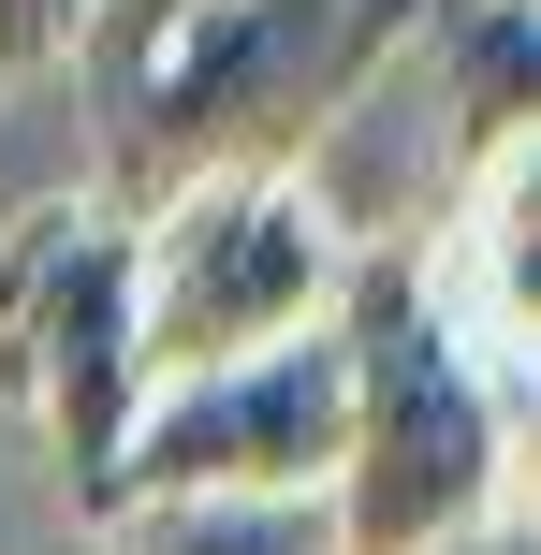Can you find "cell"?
Returning <instances> with one entry per match:
<instances>
[{"label": "cell", "mask_w": 541, "mask_h": 555, "mask_svg": "<svg viewBox=\"0 0 541 555\" xmlns=\"http://www.w3.org/2000/svg\"><path fill=\"white\" fill-rule=\"evenodd\" d=\"M337 555H454L513 512V380L454 322L410 234H351L337 263Z\"/></svg>", "instance_id": "obj_1"}, {"label": "cell", "mask_w": 541, "mask_h": 555, "mask_svg": "<svg viewBox=\"0 0 541 555\" xmlns=\"http://www.w3.org/2000/svg\"><path fill=\"white\" fill-rule=\"evenodd\" d=\"M425 0H191L132 74L103 88V191L162 205L191 176H308L381 74L410 59Z\"/></svg>", "instance_id": "obj_2"}, {"label": "cell", "mask_w": 541, "mask_h": 555, "mask_svg": "<svg viewBox=\"0 0 541 555\" xmlns=\"http://www.w3.org/2000/svg\"><path fill=\"white\" fill-rule=\"evenodd\" d=\"M0 395L44 424L74 527H103V468L146 410V336H132V205H15L0 220Z\"/></svg>", "instance_id": "obj_3"}, {"label": "cell", "mask_w": 541, "mask_h": 555, "mask_svg": "<svg viewBox=\"0 0 541 555\" xmlns=\"http://www.w3.org/2000/svg\"><path fill=\"white\" fill-rule=\"evenodd\" d=\"M351 220L308 191V176H191V191L132 205V336L146 380L176 365H234L263 336H308L337 307Z\"/></svg>", "instance_id": "obj_4"}, {"label": "cell", "mask_w": 541, "mask_h": 555, "mask_svg": "<svg viewBox=\"0 0 541 555\" xmlns=\"http://www.w3.org/2000/svg\"><path fill=\"white\" fill-rule=\"evenodd\" d=\"M322 468H337V322L146 380L132 439L103 468V512H132V498H263V482L322 498Z\"/></svg>", "instance_id": "obj_5"}, {"label": "cell", "mask_w": 541, "mask_h": 555, "mask_svg": "<svg viewBox=\"0 0 541 555\" xmlns=\"http://www.w3.org/2000/svg\"><path fill=\"white\" fill-rule=\"evenodd\" d=\"M439 293L454 322L484 336V365L513 380V410H541V132L527 146H484L454 176V220H439Z\"/></svg>", "instance_id": "obj_6"}, {"label": "cell", "mask_w": 541, "mask_h": 555, "mask_svg": "<svg viewBox=\"0 0 541 555\" xmlns=\"http://www.w3.org/2000/svg\"><path fill=\"white\" fill-rule=\"evenodd\" d=\"M410 59H425V103H439L454 176L484 162V146L541 132V0H425V15H410Z\"/></svg>", "instance_id": "obj_7"}, {"label": "cell", "mask_w": 541, "mask_h": 555, "mask_svg": "<svg viewBox=\"0 0 541 555\" xmlns=\"http://www.w3.org/2000/svg\"><path fill=\"white\" fill-rule=\"evenodd\" d=\"M103 555H337V512L308 482H263V498H132V512H103Z\"/></svg>", "instance_id": "obj_8"}, {"label": "cell", "mask_w": 541, "mask_h": 555, "mask_svg": "<svg viewBox=\"0 0 541 555\" xmlns=\"http://www.w3.org/2000/svg\"><path fill=\"white\" fill-rule=\"evenodd\" d=\"M176 15H191V0H88V29H74V74H88V103H103V88L132 74V59L162 44Z\"/></svg>", "instance_id": "obj_9"}, {"label": "cell", "mask_w": 541, "mask_h": 555, "mask_svg": "<svg viewBox=\"0 0 541 555\" xmlns=\"http://www.w3.org/2000/svg\"><path fill=\"white\" fill-rule=\"evenodd\" d=\"M88 0H0V74H44V59H74Z\"/></svg>", "instance_id": "obj_10"}, {"label": "cell", "mask_w": 541, "mask_h": 555, "mask_svg": "<svg viewBox=\"0 0 541 555\" xmlns=\"http://www.w3.org/2000/svg\"><path fill=\"white\" fill-rule=\"evenodd\" d=\"M513 527H527V555H541V410H513Z\"/></svg>", "instance_id": "obj_11"}, {"label": "cell", "mask_w": 541, "mask_h": 555, "mask_svg": "<svg viewBox=\"0 0 541 555\" xmlns=\"http://www.w3.org/2000/svg\"><path fill=\"white\" fill-rule=\"evenodd\" d=\"M454 555H527V527H513V512H498V527H484V541H454Z\"/></svg>", "instance_id": "obj_12"}]
</instances>
